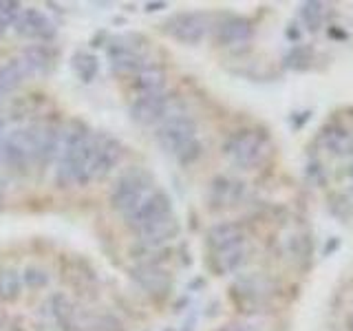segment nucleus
<instances>
[{
	"instance_id": "nucleus-18",
	"label": "nucleus",
	"mask_w": 353,
	"mask_h": 331,
	"mask_svg": "<svg viewBox=\"0 0 353 331\" xmlns=\"http://www.w3.org/2000/svg\"><path fill=\"white\" fill-rule=\"evenodd\" d=\"M121 154H124V150H121V143L115 137L102 135V139H99V146H97V152H95L91 179H106V177L119 166Z\"/></svg>"
},
{
	"instance_id": "nucleus-4",
	"label": "nucleus",
	"mask_w": 353,
	"mask_h": 331,
	"mask_svg": "<svg viewBox=\"0 0 353 331\" xmlns=\"http://www.w3.org/2000/svg\"><path fill=\"white\" fill-rule=\"evenodd\" d=\"M223 154L239 168H256L270 154V139L261 130L241 128L223 141Z\"/></svg>"
},
{
	"instance_id": "nucleus-15",
	"label": "nucleus",
	"mask_w": 353,
	"mask_h": 331,
	"mask_svg": "<svg viewBox=\"0 0 353 331\" xmlns=\"http://www.w3.org/2000/svg\"><path fill=\"white\" fill-rule=\"evenodd\" d=\"M245 245V232L239 223H232V221H225V223H216L208 230L205 237V248H208V257L212 254H223L230 250H236Z\"/></svg>"
},
{
	"instance_id": "nucleus-31",
	"label": "nucleus",
	"mask_w": 353,
	"mask_h": 331,
	"mask_svg": "<svg viewBox=\"0 0 353 331\" xmlns=\"http://www.w3.org/2000/svg\"><path fill=\"white\" fill-rule=\"evenodd\" d=\"M347 331H353V314L347 316Z\"/></svg>"
},
{
	"instance_id": "nucleus-29",
	"label": "nucleus",
	"mask_w": 353,
	"mask_h": 331,
	"mask_svg": "<svg viewBox=\"0 0 353 331\" xmlns=\"http://www.w3.org/2000/svg\"><path fill=\"white\" fill-rule=\"evenodd\" d=\"M5 194H7V179H5L3 174H0V203H3Z\"/></svg>"
},
{
	"instance_id": "nucleus-32",
	"label": "nucleus",
	"mask_w": 353,
	"mask_h": 331,
	"mask_svg": "<svg viewBox=\"0 0 353 331\" xmlns=\"http://www.w3.org/2000/svg\"><path fill=\"white\" fill-rule=\"evenodd\" d=\"M5 33H7V27H5V25H0V38H3Z\"/></svg>"
},
{
	"instance_id": "nucleus-6",
	"label": "nucleus",
	"mask_w": 353,
	"mask_h": 331,
	"mask_svg": "<svg viewBox=\"0 0 353 331\" xmlns=\"http://www.w3.org/2000/svg\"><path fill=\"white\" fill-rule=\"evenodd\" d=\"M172 199L165 190H150L146 197L141 199L139 203L132 205L128 212H124V221L126 225L139 234V232L148 230L150 225L159 223V221L172 217Z\"/></svg>"
},
{
	"instance_id": "nucleus-27",
	"label": "nucleus",
	"mask_w": 353,
	"mask_h": 331,
	"mask_svg": "<svg viewBox=\"0 0 353 331\" xmlns=\"http://www.w3.org/2000/svg\"><path fill=\"white\" fill-rule=\"evenodd\" d=\"M301 14H303V20L309 25V29H316L320 25V16H323V5L320 3H305Z\"/></svg>"
},
{
	"instance_id": "nucleus-7",
	"label": "nucleus",
	"mask_w": 353,
	"mask_h": 331,
	"mask_svg": "<svg viewBox=\"0 0 353 331\" xmlns=\"http://www.w3.org/2000/svg\"><path fill=\"white\" fill-rule=\"evenodd\" d=\"M141 40L139 36H119L115 40H110L108 44V60H110V69L117 75L132 77L139 71H143L148 64L146 58V49L143 44H137Z\"/></svg>"
},
{
	"instance_id": "nucleus-3",
	"label": "nucleus",
	"mask_w": 353,
	"mask_h": 331,
	"mask_svg": "<svg viewBox=\"0 0 353 331\" xmlns=\"http://www.w3.org/2000/svg\"><path fill=\"white\" fill-rule=\"evenodd\" d=\"M154 139H157L161 150L168 152L181 166L194 163L203 152L196 121L183 110H170L154 128Z\"/></svg>"
},
{
	"instance_id": "nucleus-13",
	"label": "nucleus",
	"mask_w": 353,
	"mask_h": 331,
	"mask_svg": "<svg viewBox=\"0 0 353 331\" xmlns=\"http://www.w3.org/2000/svg\"><path fill=\"white\" fill-rule=\"evenodd\" d=\"M172 97L168 93H154V95H141L135 97L130 104V117L139 126H152L170 113Z\"/></svg>"
},
{
	"instance_id": "nucleus-17",
	"label": "nucleus",
	"mask_w": 353,
	"mask_h": 331,
	"mask_svg": "<svg viewBox=\"0 0 353 331\" xmlns=\"http://www.w3.org/2000/svg\"><path fill=\"white\" fill-rule=\"evenodd\" d=\"M243 192H245V183L239 181V179H232V177H216L210 183V190H208V201L214 210L221 208H230V205H236L241 201Z\"/></svg>"
},
{
	"instance_id": "nucleus-11",
	"label": "nucleus",
	"mask_w": 353,
	"mask_h": 331,
	"mask_svg": "<svg viewBox=\"0 0 353 331\" xmlns=\"http://www.w3.org/2000/svg\"><path fill=\"white\" fill-rule=\"evenodd\" d=\"M130 279L135 281V285L141 292H146L148 296L154 298H165L172 290V276L159 268V263L154 261H143L135 265L130 272Z\"/></svg>"
},
{
	"instance_id": "nucleus-26",
	"label": "nucleus",
	"mask_w": 353,
	"mask_h": 331,
	"mask_svg": "<svg viewBox=\"0 0 353 331\" xmlns=\"http://www.w3.org/2000/svg\"><path fill=\"white\" fill-rule=\"evenodd\" d=\"M325 139H327V148L331 150V152H347L349 150V146H351V137L347 135L345 130H331V132H327L325 135Z\"/></svg>"
},
{
	"instance_id": "nucleus-5",
	"label": "nucleus",
	"mask_w": 353,
	"mask_h": 331,
	"mask_svg": "<svg viewBox=\"0 0 353 331\" xmlns=\"http://www.w3.org/2000/svg\"><path fill=\"white\" fill-rule=\"evenodd\" d=\"M152 183H154V177L146 168L132 166V168L124 170L115 179L113 188H110L108 201L115 210H119V212L124 214L152 190Z\"/></svg>"
},
{
	"instance_id": "nucleus-23",
	"label": "nucleus",
	"mask_w": 353,
	"mask_h": 331,
	"mask_svg": "<svg viewBox=\"0 0 353 331\" xmlns=\"http://www.w3.org/2000/svg\"><path fill=\"white\" fill-rule=\"evenodd\" d=\"M22 292V276L14 268L0 270V301H18V296Z\"/></svg>"
},
{
	"instance_id": "nucleus-12",
	"label": "nucleus",
	"mask_w": 353,
	"mask_h": 331,
	"mask_svg": "<svg viewBox=\"0 0 353 331\" xmlns=\"http://www.w3.org/2000/svg\"><path fill=\"white\" fill-rule=\"evenodd\" d=\"M14 29L20 38H27L33 42H40V44H49V40L55 38L53 20L36 7L22 9L14 22Z\"/></svg>"
},
{
	"instance_id": "nucleus-33",
	"label": "nucleus",
	"mask_w": 353,
	"mask_h": 331,
	"mask_svg": "<svg viewBox=\"0 0 353 331\" xmlns=\"http://www.w3.org/2000/svg\"><path fill=\"white\" fill-rule=\"evenodd\" d=\"M349 177H351V183H353V163H351V168H349Z\"/></svg>"
},
{
	"instance_id": "nucleus-1",
	"label": "nucleus",
	"mask_w": 353,
	"mask_h": 331,
	"mask_svg": "<svg viewBox=\"0 0 353 331\" xmlns=\"http://www.w3.org/2000/svg\"><path fill=\"white\" fill-rule=\"evenodd\" d=\"M60 126L36 121L7 130L0 135V168L27 172L33 166H44L58 159Z\"/></svg>"
},
{
	"instance_id": "nucleus-20",
	"label": "nucleus",
	"mask_w": 353,
	"mask_h": 331,
	"mask_svg": "<svg viewBox=\"0 0 353 331\" xmlns=\"http://www.w3.org/2000/svg\"><path fill=\"white\" fill-rule=\"evenodd\" d=\"M29 77H33L29 64L25 62L22 55H16V58L7 60L3 66H0V91L7 95L9 91L18 88L25 80H29Z\"/></svg>"
},
{
	"instance_id": "nucleus-10",
	"label": "nucleus",
	"mask_w": 353,
	"mask_h": 331,
	"mask_svg": "<svg viewBox=\"0 0 353 331\" xmlns=\"http://www.w3.org/2000/svg\"><path fill=\"white\" fill-rule=\"evenodd\" d=\"M274 294V287L270 283V279L265 276H245V279H239L234 285H232V301L236 303V307H241L243 312H256V309L265 307L270 303V298Z\"/></svg>"
},
{
	"instance_id": "nucleus-19",
	"label": "nucleus",
	"mask_w": 353,
	"mask_h": 331,
	"mask_svg": "<svg viewBox=\"0 0 353 331\" xmlns=\"http://www.w3.org/2000/svg\"><path fill=\"white\" fill-rule=\"evenodd\" d=\"M163 88H165V73L157 69V66H146L143 71L130 77V91L135 93V97L163 93Z\"/></svg>"
},
{
	"instance_id": "nucleus-8",
	"label": "nucleus",
	"mask_w": 353,
	"mask_h": 331,
	"mask_svg": "<svg viewBox=\"0 0 353 331\" xmlns=\"http://www.w3.org/2000/svg\"><path fill=\"white\" fill-rule=\"evenodd\" d=\"M75 307L62 292L49 294L42 303V312L36 323V331H73Z\"/></svg>"
},
{
	"instance_id": "nucleus-2",
	"label": "nucleus",
	"mask_w": 353,
	"mask_h": 331,
	"mask_svg": "<svg viewBox=\"0 0 353 331\" xmlns=\"http://www.w3.org/2000/svg\"><path fill=\"white\" fill-rule=\"evenodd\" d=\"M102 135L93 132L82 121H69L60 126V152L58 168H55V183L60 188L86 185L93 172L95 152Z\"/></svg>"
},
{
	"instance_id": "nucleus-30",
	"label": "nucleus",
	"mask_w": 353,
	"mask_h": 331,
	"mask_svg": "<svg viewBox=\"0 0 353 331\" xmlns=\"http://www.w3.org/2000/svg\"><path fill=\"white\" fill-rule=\"evenodd\" d=\"M148 7V11H157V9H161V7H168L165 3H150V5H146Z\"/></svg>"
},
{
	"instance_id": "nucleus-21",
	"label": "nucleus",
	"mask_w": 353,
	"mask_h": 331,
	"mask_svg": "<svg viewBox=\"0 0 353 331\" xmlns=\"http://www.w3.org/2000/svg\"><path fill=\"white\" fill-rule=\"evenodd\" d=\"M20 55L29 64V69H31L33 75L51 71L55 60H58V51H55L51 44H31V47H27Z\"/></svg>"
},
{
	"instance_id": "nucleus-22",
	"label": "nucleus",
	"mask_w": 353,
	"mask_h": 331,
	"mask_svg": "<svg viewBox=\"0 0 353 331\" xmlns=\"http://www.w3.org/2000/svg\"><path fill=\"white\" fill-rule=\"evenodd\" d=\"M71 69L77 75V80L91 84L99 73V60L91 51H75L71 58Z\"/></svg>"
},
{
	"instance_id": "nucleus-9",
	"label": "nucleus",
	"mask_w": 353,
	"mask_h": 331,
	"mask_svg": "<svg viewBox=\"0 0 353 331\" xmlns=\"http://www.w3.org/2000/svg\"><path fill=\"white\" fill-rule=\"evenodd\" d=\"M210 29V18L201 11H181L163 20V31L181 44H199Z\"/></svg>"
},
{
	"instance_id": "nucleus-34",
	"label": "nucleus",
	"mask_w": 353,
	"mask_h": 331,
	"mask_svg": "<svg viewBox=\"0 0 353 331\" xmlns=\"http://www.w3.org/2000/svg\"><path fill=\"white\" fill-rule=\"evenodd\" d=\"M3 97H5V93H3V91H0V102H3Z\"/></svg>"
},
{
	"instance_id": "nucleus-24",
	"label": "nucleus",
	"mask_w": 353,
	"mask_h": 331,
	"mask_svg": "<svg viewBox=\"0 0 353 331\" xmlns=\"http://www.w3.org/2000/svg\"><path fill=\"white\" fill-rule=\"evenodd\" d=\"M20 276H22V285H25L29 292L47 290L49 283H51L49 270L40 268V265H29V268H25V272H22Z\"/></svg>"
},
{
	"instance_id": "nucleus-14",
	"label": "nucleus",
	"mask_w": 353,
	"mask_h": 331,
	"mask_svg": "<svg viewBox=\"0 0 353 331\" xmlns=\"http://www.w3.org/2000/svg\"><path fill=\"white\" fill-rule=\"evenodd\" d=\"M179 232H181V225H179V221H176V217H168V219H163L159 221V223H154L150 225L148 230H143L137 234V245L132 248V254L135 252H159L163 245H168L170 241H174L176 237H179Z\"/></svg>"
},
{
	"instance_id": "nucleus-25",
	"label": "nucleus",
	"mask_w": 353,
	"mask_h": 331,
	"mask_svg": "<svg viewBox=\"0 0 353 331\" xmlns=\"http://www.w3.org/2000/svg\"><path fill=\"white\" fill-rule=\"evenodd\" d=\"M86 329L88 331H124V325L110 314H97L88 318Z\"/></svg>"
},
{
	"instance_id": "nucleus-28",
	"label": "nucleus",
	"mask_w": 353,
	"mask_h": 331,
	"mask_svg": "<svg viewBox=\"0 0 353 331\" xmlns=\"http://www.w3.org/2000/svg\"><path fill=\"white\" fill-rule=\"evenodd\" d=\"M219 331H259V329H254L252 325H243V323H232V325H225V327H221Z\"/></svg>"
},
{
	"instance_id": "nucleus-16",
	"label": "nucleus",
	"mask_w": 353,
	"mask_h": 331,
	"mask_svg": "<svg viewBox=\"0 0 353 331\" xmlns=\"http://www.w3.org/2000/svg\"><path fill=\"white\" fill-rule=\"evenodd\" d=\"M254 36V27L248 18L228 16L216 25V42L221 47H241L248 44Z\"/></svg>"
}]
</instances>
